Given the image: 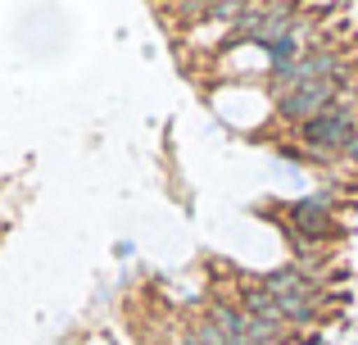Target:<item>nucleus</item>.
I'll return each instance as SVG.
<instances>
[{
  "instance_id": "nucleus-3",
  "label": "nucleus",
  "mask_w": 358,
  "mask_h": 345,
  "mask_svg": "<svg viewBox=\"0 0 358 345\" xmlns=\"http://www.w3.org/2000/svg\"><path fill=\"white\" fill-rule=\"evenodd\" d=\"M295 18H299V0H254L236 23L227 27L222 50H231V45H263L272 36H281L286 27H295Z\"/></svg>"
},
{
  "instance_id": "nucleus-5",
  "label": "nucleus",
  "mask_w": 358,
  "mask_h": 345,
  "mask_svg": "<svg viewBox=\"0 0 358 345\" xmlns=\"http://www.w3.org/2000/svg\"><path fill=\"white\" fill-rule=\"evenodd\" d=\"M281 227H295V232H304V237H313V241H336L341 237V218H336V200L327 191H317V195H299V200H290V204H281Z\"/></svg>"
},
{
  "instance_id": "nucleus-6",
  "label": "nucleus",
  "mask_w": 358,
  "mask_h": 345,
  "mask_svg": "<svg viewBox=\"0 0 358 345\" xmlns=\"http://www.w3.org/2000/svg\"><path fill=\"white\" fill-rule=\"evenodd\" d=\"M236 300H241V309L250 314V318L268 323V328H286V318H281V304L268 295V286H263V282H241V286H236ZM286 332H290V328H286Z\"/></svg>"
},
{
  "instance_id": "nucleus-2",
  "label": "nucleus",
  "mask_w": 358,
  "mask_h": 345,
  "mask_svg": "<svg viewBox=\"0 0 358 345\" xmlns=\"http://www.w3.org/2000/svg\"><path fill=\"white\" fill-rule=\"evenodd\" d=\"M322 78L350 82V59H345L336 45L317 41V45H308L299 59H290L286 69H272L268 78H263V87H268V96H281V91H290V87H304V82H322Z\"/></svg>"
},
{
  "instance_id": "nucleus-4",
  "label": "nucleus",
  "mask_w": 358,
  "mask_h": 345,
  "mask_svg": "<svg viewBox=\"0 0 358 345\" xmlns=\"http://www.w3.org/2000/svg\"><path fill=\"white\" fill-rule=\"evenodd\" d=\"M341 96H345V82H336V78L304 82V87H290L281 96H272V114H277L281 127H299L308 118H317L322 109H331Z\"/></svg>"
},
{
  "instance_id": "nucleus-7",
  "label": "nucleus",
  "mask_w": 358,
  "mask_h": 345,
  "mask_svg": "<svg viewBox=\"0 0 358 345\" xmlns=\"http://www.w3.org/2000/svg\"><path fill=\"white\" fill-rule=\"evenodd\" d=\"M131 255H136V246H131V241H118V246H114V259H131Z\"/></svg>"
},
{
  "instance_id": "nucleus-1",
  "label": "nucleus",
  "mask_w": 358,
  "mask_h": 345,
  "mask_svg": "<svg viewBox=\"0 0 358 345\" xmlns=\"http://www.w3.org/2000/svg\"><path fill=\"white\" fill-rule=\"evenodd\" d=\"M259 282L268 286V295L281 304V318H286L290 332H304L322 318V277L317 273H308V268H299V264H286V268H277V273H263Z\"/></svg>"
}]
</instances>
